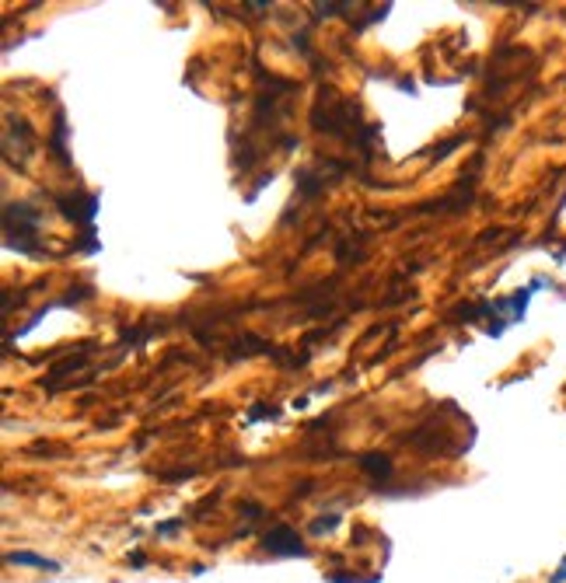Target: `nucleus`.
Instances as JSON below:
<instances>
[{"label": "nucleus", "instance_id": "nucleus-1", "mask_svg": "<svg viewBox=\"0 0 566 583\" xmlns=\"http://www.w3.org/2000/svg\"><path fill=\"white\" fill-rule=\"evenodd\" d=\"M263 549L270 552V556H308V549H304L301 535H297V531L290 528V524H277L273 531H266Z\"/></svg>", "mask_w": 566, "mask_h": 583}, {"label": "nucleus", "instance_id": "nucleus-2", "mask_svg": "<svg viewBox=\"0 0 566 583\" xmlns=\"http://www.w3.org/2000/svg\"><path fill=\"white\" fill-rule=\"evenodd\" d=\"M7 566H32V570H46V573H60V563L56 559H46L39 552H7Z\"/></svg>", "mask_w": 566, "mask_h": 583}, {"label": "nucleus", "instance_id": "nucleus-3", "mask_svg": "<svg viewBox=\"0 0 566 583\" xmlns=\"http://www.w3.org/2000/svg\"><path fill=\"white\" fill-rule=\"evenodd\" d=\"M360 468L371 472L374 479H388V475H392V461H388L385 454H364V458H360Z\"/></svg>", "mask_w": 566, "mask_h": 583}, {"label": "nucleus", "instance_id": "nucleus-4", "mask_svg": "<svg viewBox=\"0 0 566 583\" xmlns=\"http://www.w3.org/2000/svg\"><path fill=\"white\" fill-rule=\"evenodd\" d=\"M339 524H343V514H332V517H318V521H311V535H329V531H336Z\"/></svg>", "mask_w": 566, "mask_h": 583}, {"label": "nucleus", "instance_id": "nucleus-5", "mask_svg": "<svg viewBox=\"0 0 566 583\" xmlns=\"http://www.w3.org/2000/svg\"><path fill=\"white\" fill-rule=\"evenodd\" d=\"M182 528V521H168V524H158V535H175Z\"/></svg>", "mask_w": 566, "mask_h": 583}, {"label": "nucleus", "instance_id": "nucleus-6", "mask_svg": "<svg viewBox=\"0 0 566 583\" xmlns=\"http://www.w3.org/2000/svg\"><path fill=\"white\" fill-rule=\"evenodd\" d=\"M549 583H566V556H563V563H560V570L549 577Z\"/></svg>", "mask_w": 566, "mask_h": 583}]
</instances>
